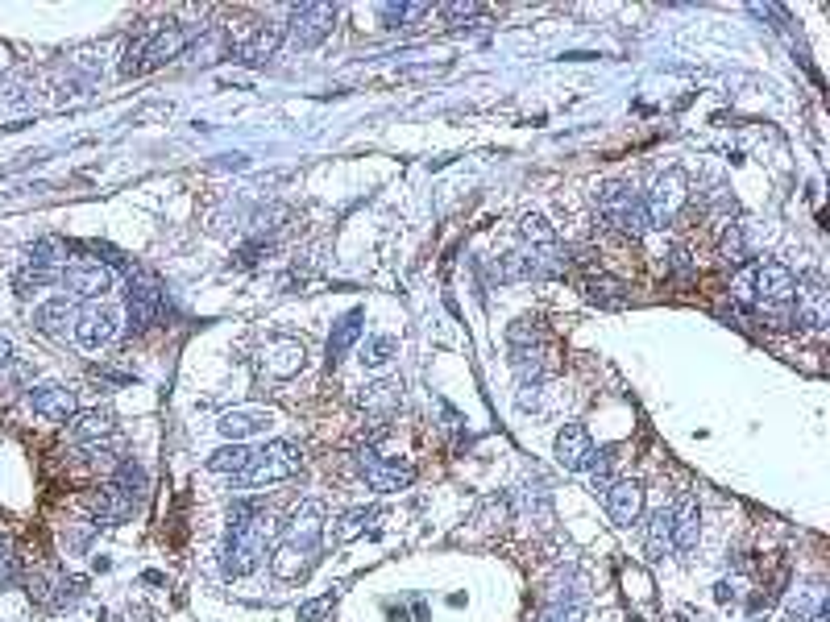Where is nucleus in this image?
Returning <instances> with one entry per match:
<instances>
[{
	"mask_svg": "<svg viewBox=\"0 0 830 622\" xmlns=\"http://www.w3.org/2000/svg\"><path fill=\"white\" fill-rule=\"evenodd\" d=\"M362 328H366V311H362V307L345 311V316L337 320V328H332V336H328V361H332V365H337V361L357 345Z\"/></svg>",
	"mask_w": 830,
	"mask_h": 622,
	"instance_id": "412c9836",
	"label": "nucleus"
},
{
	"mask_svg": "<svg viewBox=\"0 0 830 622\" xmlns=\"http://www.w3.org/2000/svg\"><path fill=\"white\" fill-rule=\"evenodd\" d=\"M644 511V490L640 482H615L606 490V515H611L615 527H631Z\"/></svg>",
	"mask_w": 830,
	"mask_h": 622,
	"instance_id": "f3484780",
	"label": "nucleus"
},
{
	"mask_svg": "<svg viewBox=\"0 0 830 622\" xmlns=\"http://www.w3.org/2000/svg\"><path fill=\"white\" fill-rule=\"evenodd\" d=\"M714 598H718V602H731V598H735L731 581H718V585H714Z\"/></svg>",
	"mask_w": 830,
	"mask_h": 622,
	"instance_id": "37998d69",
	"label": "nucleus"
},
{
	"mask_svg": "<svg viewBox=\"0 0 830 622\" xmlns=\"http://www.w3.org/2000/svg\"><path fill=\"white\" fill-rule=\"evenodd\" d=\"M262 365L270 378H291L303 370V345L291 341V336H270L262 349Z\"/></svg>",
	"mask_w": 830,
	"mask_h": 622,
	"instance_id": "dca6fc26",
	"label": "nucleus"
},
{
	"mask_svg": "<svg viewBox=\"0 0 830 622\" xmlns=\"http://www.w3.org/2000/svg\"><path fill=\"white\" fill-rule=\"evenodd\" d=\"M490 278H498V282H519V278H528L523 253H507V258H498V262L490 266Z\"/></svg>",
	"mask_w": 830,
	"mask_h": 622,
	"instance_id": "f704fd0d",
	"label": "nucleus"
},
{
	"mask_svg": "<svg viewBox=\"0 0 830 622\" xmlns=\"http://www.w3.org/2000/svg\"><path fill=\"white\" fill-rule=\"evenodd\" d=\"M17 581V548L5 531H0V589H9Z\"/></svg>",
	"mask_w": 830,
	"mask_h": 622,
	"instance_id": "c9c22d12",
	"label": "nucleus"
},
{
	"mask_svg": "<svg viewBox=\"0 0 830 622\" xmlns=\"http://www.w3.org/2000/svg\"><path fill=\"white\" fill-rule=\"evenodd\" d=\"M30 407L42 415V419H54V423H67L75 415V390L59 386V382H46L38 390H30Z\"/></svg>",
	"mask_w": 830,
	"mask_h": 622,
	"instance_id": "a211bd4d",
	"label": "nucleus"
},
{
	"mask_svg": "<svg viewBox=\"0 0 830 622\" xmlns=\"http://www.w3.org/2000/svg\"><path fill=\"white\" fill-rule=\"evenodd\" d=\"M586 295H590L594 303H602V307H623V303H627V295H623V282L606 278V274L586 278Z\"/></svg>",
	"mask_w": 830,
	"mask_h": 622,
	"instance_id": "bb28decb",
	"label": "nucleus"
},
{
	"mask_svg": "<svg viewBox=\"0 0 830 622\" xmlns=\"http://www.w3.org/2000/svg\"><path fill=\"white\" fill-rule=\"evenodd\" d=\"M395 349H399V345L391 341V336H378V341H370V349H366L362 361H366V365H382V361H391V357H395Z\"/></svg>",
	"mask_w": 830,
	"mask_h": 622,
	"instance_id": "ea45409f",
	"label": "nucleus"
},
{
	"mask_svg": "<svg viewBox=\"0 0 830 622\" xmlns=\"http://www.w3.org/2000/svg\"><path fill=\"white\" fill-rule=\"evenodd\" d=\"M374 519H378V511H349V515L341 519V527H337V544H349L353 535H362Z\"/></svg>",
	"mask_w": 830,
	"mask_h": 622,
	"instance_id": "72a5a7b5",
	"label": "nucleus"
},
{
	"mask_svg": "<svg viewBox=\"0 0 830 622\" xmlns=\"http://www.w3.org/2000/svg\"><path fill=\"white\" fill-rule=\"evenodd\" d=\"M67 436L79 444H100L104 436H113V415L108 411H75L67 419Z\"/></svg>",
	"mask_w": 830,
	"mask_h": 622,
	"instance_id": "4be33fe9",
	"label": "nucleus"
},
{
	"mask_svg": "<svg viewBox=\"0 0 830 622\" xmlns=\"http://www.w3.org/2000/svg\"><path fill=\"white\" fill-rule=\"evenodd\" d=\"M83 506L92 511V519H96V527H117V523H125L129 515H133V498L117 486V482H108V486H100V490H92V494H83Z\"/></svg>",
	"mask_w": 830,
	"mask_h": 622,
	"instance_id": "9d476101",
	"label": "nucleus"
},
{
	"mask_svg": "<svg viewBox=\"0 0 830 622\" xmlns=\"http://www.w3.org/2000/svg\"><path fill=\"white\" fill-rule=\"evenodd\" d=\"M718 258L731 262V266H739V262H743V233H739V224H727L723 241H718Z\"/></svg>",
	"mask_w": 830,
	"mask_h": 622,
	"instance_id": "e433bc0d",
	"label": "nucleus"
},
{
	"mask_svg": "<svg viewBox=\"0 0 830 622\" xmlns=\"http://www.w3.org/2000/svg\"><path fill=\"white\" fill-rule=\"evenodd\" d=\"M648 552L652 556H677L673 552V531H669V511H656L648 527Z\"/></svg>",
	"mask_w": 830,
	"mask_h": 622,
	"instance_id": "c85d7f7f",
	"label": "nucleus"
},
{
	"mask_svg": "<svg viewBox=\"0 0 830 622\" xmlns=\"http://www.w3.org/2000/svg\"><path fill=\"white\" fill-rule=\"evenodd\" d=\"M30 266H42V270H67V241H59V237H42V241L30 249Z\"/></svg>",
	"mask_w": 830,
	"mask_h": 622,
	"instance_id": "a878e982",
	"label": "nucleus"
},
{
	"mask_svg": "<svg viewBox=\"0 0 830 622\" xmlns=\"http://www.w3.org/2000/svg\"><path fill=\"white\" fill-rule=\"evenodd\" d=\"M113 336H117V316L104 303H88L75 316V341L83 349H100V345L113 341Z\"/></svg>",
	"mask_w": 830,
	"mask_h": 622,
	"instance_id": "f8f14e48",
	"label": "nucleus"
},
{
	"mask_svg": "<svg viewBox=\"0 0 830 622\" xmlns=\"http://www.w3.org/2000/svg\"><path fill=\"white\" fill-rule=\"evenodd\" d=\"M611 465H615V452H611V448L594 452V457H590V465H586V469H590V486H594V490H602V494L615 486V477H611Z\"/></svg>",
	"mask_w": 830,
	"mask_h": 622,
	"instance_id": "7c9ffc66",
	"label": "nucleus"
},
{
	"mask_svg": "<svg viewBox=\"0 0 830 622\" xmlns=\"http://www.w3.org/2000/svg\"><path fill=\"white\" fill-rule=\"evenodd\" d=\"M187 42H191L187 30H179V25H162V30L146 34L137 46H129L125 63H121V75H142V71H154L162 63H171V59H179V54L187 50Z\"/></svg>",
	"mask_w": 830,
	"mask_h": 622,
	"instance_id": "7ed1b4c3",
	"label": "nucleus"
},
{
	"mask_svg": "<svg viewBox=\"0 0 830 622\" xmlns=\"http://www.w3.org/2000/svg\"><path fill=\"white\" fill-rule=\"evenodd\" d=\"M34 324H38L46 336H63V332H67V324H75V311L67 307V299H50V303H42V307H38Z\"/></svg>",
	"mask_w": 830,
	"mask_h": 622,
	"instance_id": "b1692460",
	"label": "nucleus"
},
{
	"mask_svg": "<svg viewBox=\"0 0 830 622\" xmlns=\"http://www.w3.org/2000/svg\"><path fill=\"white\" fill-rule=\"evenodd\" d=\"M324 614H332V593H324V598H316V602H303V606H299V622H320Z\"/></svg>",
	"mask_w": 830,
	"mask_h": 622,
	"instance_id": "a19ab883",
	"label": "nucleus"
},
{
	"mask_svg": "<svg viewBox=\"0 0 830 622\" xmlns=\"http://www.w3.org/2000/svg\"><path fill=\"white\" fill-rule=\"evenodd\" d=\"M590 457H594V444H590V432L581 428V423H569V428L557 436V461L565 465V469H586L590 465Z\"/></svg>",
	"mask_w": 830,
	"mask_h": 622,
	"instance_id": "aec40b11",
	"label": "nucleus"
},
{
	"mask_svg": "<svg viewBox=\"0 0 830 622\" xmlns=\"http://www.w3.org/2000/svg\"><path fill=\"white\" fill-rule=\"evenodd\" d=\"M59 282L67 291L83 295V299H96V295H104L108 287H113V274H108L100 262H71Z\"/></svg>",
	"mask_w": 830,
	"mask_h": 622,
	"instance_id": "2eb2a0df",
	"label": "nucleus"
},
{
	"mask_svg": "<svg viewBox=\"0 0 830 622\" xmlns=\"http://www.w3.org/2000/svg\"><path fill=\"white\" fill-rule=\"evenodd\" d=\"M830 320V291L818 274L810 278H797V291H793V324L801 328H826Z\"/></svg>",
	"mask_w": 830,
	"mask_h": 622,
	"instance_id": "6e6552de",
	"label": "nucleus"
},
{
	"mask_svg": "<svg viewBox=\"0 0 830 622\" xmlns=\"http://www.w3.org/2000/svg\"><path fill=\"white\" fill-rule=\"evenodd\" d=\"M63 270H42V266H25L17 274V295H30L34 287H50V282H59Z\"/></svg>",
	"mask_w": 830,
	"mask_h": 622,
	"instance_id": "2f4dec72",
	"label": "nucleus"
},
{
	"mask_svg": "<svg viewBox=\"0 0 830 622\" xmlns=\"http://www.w3.org/2000/svg\"><path fill=\"white\" fill-rule=\"evenodd\" d=\"M428 13V5H382V21L391 25V30H403V25L420 21Z\"/></svg>",
	"mask_w": 830,
	"mask_h": 622,
	"instance_id": "473e14b6",
	"label": "nucleus"
},
{
	"mask_svg": "<svg viewBox=\"0 0 830 622\" xmlns=\"http://www.w3.org/2000/svg\"><path fill=\"white\" fill-rule=\"evenodd\" d=\"M399 399H403V386L399 382H374V386H366L362 390V403L366 411H374V415H391V411H399Z\"/></svg>",
	"mask_w": 830,
	"mask_h": 622,
	"instance_id": "5701e85b",
	"label": "nucleus"
},
{
	"mask_svg": "<svg viewBox=\"0 0 830 622\" xmlns=\"http://www.w3.org/2000/svg\"><path fill=\"white\" fill-rule=\"evenodd\" d=\"M274 423V415L270 411H262V407H241V411H229V415H220V436H229L233 444L237 440H245V436H258V432H266Z\"/></svg>",
	"mask_w": 830,
	"mask_h": 622,
	"instance_id": "6ab92c4d",
	"label": "nucleus"
},
{
	"mask_svg": "<svg viewBox=\"0 0 830 622\" xmlns=\"http://www.w3.org/2000/svg\"><path fill=\"white\" fill-rule=\"evenodd\" d=\"M689 179L681 175V171H669L664 179H656V187H652V195L644 200V208H648V216H652V224H664V220H673L677 216V208L689 200Z\"/></svg>",
	"mask_w": 830,
	"mask_h": 622,
	"instance_id": "9b49d317",
	"label": "nucleus"
},
{
	"mask_svg": "<svg viewBox=\"0 0 830 622\" xmlns=\"http://www.w3.org/2000/svg\"><path fill=\"white\" fill-rule=\"evenodd\" d=\"M332 25H337V9L332 5H295L291 9V42L295 46H320L328 34H332Z\"/></svg>",
	"mask_w": 830,
	"mask_h": 622,
	"instance_id": "1a4fd4ad",
	"label": "nucleus"
},
{
	"mask_svg": "<svg viewBox=\"0 0 830 622\" xmlns=\"http://www.w3.org/2000/svg\"><path fill=\"white\" fill-rule=\"evenodd\" d=\"M125 278H129V328L142 332L154 324L162 307V282L146 266H125Z\"/></svg>",
	"mask_w": 830,
	"mask_h": 622,
	"instance_id": "423d86ee",
	"label": "nucleus"
},
{
	"mask_svg": "<svg viewBox=\"0 0 830 622\" xmlns=\"http://www.w3.org/2000/svg\"><path fill=\"white\" fill-rule=\"evenodd\" d=\"M523 237H528L532 245H557V233H552L540 216H528V220H523Z\"/></svg>",
	"mask_w": 830,
	"mask_h": 622,
	"instance_id": "4c0bfd02",
	"label": "nucleus"
},
{
	"mask_svg": "<svg viewBox=\"0 0 830 622\" xmlns=\"http://www.w3.org/2000/svg\"><path fill=\"white\" fill-rule=\"evenodd\" d=\"M274 535H279V523H274L262 506L237 502L233 515H229V540H225V548H220V573H225V577L254 573L258 564L266 560Z\"/></svg>",
	"mask_w": 830,
	"mask_h": 622,
	"instance_id": "f257e3e1",
	"label": "nucleus"
},
{
	"mask_svg": "<svg viewBox=\"0 0 830 622\" xmlns=\"http://www.w3.org/2000/svg\"><path fill=\"white\" fill-rule=\"evenodd\" d=\"M598 212L606 216V224H615V229L627 233V237H644L652 229V216H648L644 200L627 183H606V187H598Z\"/></svg>",
	"mask_w": 830,
	"mask_h": 622,
	"instance_id": "20e7f679",
	"label": "nucleus"
},
{
	"mask_svg": "<svg viewBox=\"0 0 830 622\" xmlns=\"http://www.w3.org/2000/svg\"><path fill=\"white\" fill-rule=\"evenodd\" d=\"M669 531H673V552H689L698 548V535H702V511L694 498H677L669 506Z\"/></svg>",
	"mask_w": 830,
	"mask_h": 622,
	"instance_id": "4468645a",
	"label": "nucleus"
},
{
	"mask_svg": "<svg viewBox=\"0 0 830 622\" xmlns=\"http://www.w3.org/2000/svg\"><path fill=\"white\" fill-rule=\"evenodd\" d=\"M303 469V452L287 440H274L266 448L254 452V461H249V469L237 477L241 486H266V482H287V477H295Z\"/></svg>",
	"mask_w": 830,
	"mask_h": 622,
	"instance_id": "39448f33",
	"label": "nucleus"
},
{
	"mask_svg": "<svg viewBox=\"0 0 830 622\" xmlns=\"http://www.w3.org/2000/svg\"><path fill=\"white\" fill-rule=\"evenodd\" d=\"M229 42H233V50H237L241 63H266L270 54L279 50L283 30H279V25H249V30L229 34Z\"/></svg>",
	"mask_w": 830,
	"mask_h": 622,
	"instance_id": "ddd939ff",
	"label": "nucleus"
},
{
	"mask_svg": "<svg viewBox=\"0 0 830 622\" xmlns=\"http://www.w3.org/2000/svg\"><path fill=\"white\" fill-rule=\"evenodd\" d=\"M357 469H362L366 486L378 490V494H395V490H407L415 482V465H407V461H382L370 444L357 452Z\"/></svg>",
	"mask_w": 830,
	"mask_h": 622,
	"instance_id": "0eeeda50",
	"label": "nucleus"
},
{
	"mask_svg": "<svg viewBox=\"0 0 830 622\" xmlns=\"http://www.w3.org/2000/svg\"><path fill=\"white\" fill-rule=\"evenodd\" d=\"M9 365H13V345L0 336V370H9Z\"/></svg>",
	"mask_w": 830,
	"mask_h": 622,
	"instance_id": "79ce46f5",
	"label": "nucleus"
},
{
	"mask_svg": "<svg viewBox=\"0 0 830 622\" xmlns=\"http://www.w3.org/2000/svg\"><path fill=\"white\" fill-rule=\"evenodd\" d=\"M440 13H445V21H449V25H461V21H474V17H482V13H486V5H478V0H465V5H445Z\"/></svg>",
	"mask_w": 830,
	"mask_h": 622,
	"instance_id": "58836bf2",
	"label": "nucleus"
},
{
	"mask_svg": "<svg viewBox=\"0 0 830 622\" xmlns=\"http://www.w3.org/2000/svg\"><path fill=\"white\" fill-rule=\"evenodd\" d=\"M320 531H324V506L320 502H299L291 523L283 527V544L274 548L270 569L283 581H303L316 560H320Z\"/></svg>",
	"mask_w": 830,
	"mask_h": 622,
	"instance_id": "f03ea898",
	"label": "nucleus"
},
{
	"mask_svg": "<svg viewBox=\"0 0 830 622\" xmlns=\"http://www.w3.org/2000/svg\"><path fill=\"white\" fill-rule=\"evenodd\" d=\"M113 482H117L133 502H142V498H146V486H150V482H146V469L137 465V461H121L117 473H113Z\"/></svg>",
	"mask_w": 830,
	"mask_h": 622,
	"instance_id": "cd10ccee",
	"label": "nucleus"
},
{
	"mask_svg": "<svg viewBox=\"0 0 830 622\" xmlns=\"http://www.w3.org/2000/svg\"><path fill=\"white\" fill-rule=\"evenodd\" d=\"M254 452H258V448H245V444H233V448H220V452H212V457H208V469L241 477V473L249 469V461H254Z\"/></svg>",
	"mask_w": 830,
	"mask_h": 622,
	"instance_id": "393cba45",
	"label": "nucleus"
},
{
	"mask_svg": "<svg viewBox=\"0 0 830 622\" xmlns=\"http://www.w3.org/2000/svg\"><path fill=\"white\" fill-rule=\"evenodd\" d=\"M581 618V602H565L561 593H548V606L536 614V622H577Z\"/></svg>",
	"mask_w": 830,
	"mask_h": 622,
	"instance_id": "c756f323",
	"label": "nucleus"
}]
</instances>
